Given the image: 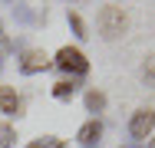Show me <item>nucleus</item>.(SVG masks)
I'll return each mask as SVG.
<instances>
[{
	"instance_id": "13",
	"label": "nucleus",
	"mask_w": 155,
	"mask_h": 148,
	"mask_svg": "<svg viewBox=\"0 0 155 148\" xmlns=\"http://www.w3.org/2000/svg\"><path fill=\"white\" fill-rule=\"evenodd\" d=\"M149 148H155V138H152V142H149Z\"/></svg>"
},
{
	"instance_id": "15",
	"label": "nucleus",
	"mask_w": 155,
	"mask_h": 148,
	"mask_svg": "<svg viewBox=\"0 0 155 148\" xmlns=\"http://www.w3.org/2000/svg\"><path fill=\"white\" fill-rule=\"evenodd\" d=\"M0 66H3V63H0Z\"/></svg>"
},
{
	"instance_id": "16",
	"label": "nucleus",
	"mask_w": 155,
	"mask_h": 148,
	"mask_svg": "<svg viewBox=\"0 0 155 148\" xmlns=\"http://www.w3.org/2000/svg\"><path fill=\"white\" fill-rule=\"evenodd\" d=\"M119 148H122V145H119Z\"/></svg>"
},
{
	"instance_id": "3",
	"label": "nucleus",
	"mask_w": 155,
	"mask_h": 148,
	"mask_svg": "<svg viewBox=\"0 0 155 148\" xmlns=\"http://www.w3.org/2000/svg\"><path fill=\"white\" fill-rule=\"evenodd\" d=\"M152 128H155V112L149 109V105L139 109V112L132 115V122H129V135L139 138V142H145V138L152 135Z\"/></svg>"
},
{
	"instance_id": "7",
	"label": "nucleus",
	"mask_w": 155,
	"mask_h": 148,
	"mask_svg": "<svg viewBox=\"0 0 155 148\" xmlns=\"http://www.w3.org/2000/svg\"><path fill=\"white\" fill-rule=\"evenodd\" d=\"M76 82H73V79H69V82H66V79H63V82H56V86H53V99H60V102H66V99H73V95H76Z\"/></svg>"
},
{
	"instance_id": "5",
	"label": "nucleus",
	"mask_w": 155,
	"mask_h": 148,
	"mask_svg": "<svg viewBox=\"0 0 155 148\" xmlns=\"http://www.w3.org/2000/svg\"><path fill=\"white\" fill-rule=\"evenodd\" d=\"M20 109H23V102H20L17 89L13 86H0V112H3V115H20Z\"/></svg>"
},
{
	"instance_id": "9",
	"label": "nucleus",
	"mask_w": 155,
	"mask_h": 148,
	"mask_svg": "<svg viewBox=\"0 0 155 148\" xmlns=\"http://www.w3.org/2000/svg\"><path fill=\"white\" fill-rule=\"evenodd\" d=\"M66 20H69V27H73V33H76V40H86V36H89V33H86V23H83V17H79L76 10H69Z\"/></svg>"
},
{
	"instance_id": "14",
	"label": "nucleus",
	"mask_w": 155,
	"mask_h": 148,
	"mask_svg": "<svg viewBox=\"0 0 155 148\" xmlns=\"http://www.w3.org/2000/svg\"><path fill=\"white\" fill-rule=\"evenodd\" d=\"M0 40H3V30H0Z\"/></svg>"
},
{
	"instance_id": "6",
	"label": "nucleus",
	"mask_w": 155,
	"mask_h": 148,
	"mask_svg": "<svg viewBox=\"0 0 155 148\" xmlns=\"http://www.w3.org/2000/svg\"><path fill=\"white\" fill-rule=\"evenodd\" d=\"M99 135H102V122H99V118H89V122L79 128L76 142H79V145H86V148H93L96 142H99Z\"/></svg>"
},
{
	"instance_id": "1",
	"label": "nucleus",
	"mask_w": 155,
	"mask_h": 148,
	"mask_svg": "<svg viewBox=\"0 0 155 148\" xmlns=\"http://www.w3.org/2000/svg\"><path fill=\"white\" fill-rule=\"evenodd\" d=\"M96 23H99V33H102V40H119V36H125V30H129V17H125V10H122V7H116V3H106V7L99 10Z\"/></svg>"
},
{
	"instance_id": "11",
	"label": "nucleus",
	"mask_w": 155,
	"mask_h": 148,
	"mask_svg": "<svg viewBox=\"0 0 155 148\" xmlns=\"http://www.w3.org/2000/svg\"><path fill=\"white\" fill-rule=\"evenodd\" d=\"M13 138H17L13 128H10L7 122H0V148H10V145H13Z\"/></svg>"
},
{
	"instance_id": "2",
	"label": "nucleus",
	"mask_w": 155,
	"mask_h": 148,
	"mask_svg": "<svg viewBox=\"0 0 155 148\" xmlns=\"http://www.w3.org/2000/svg\"><path fill=\"white\" fill-rule=\"evenodd\" d=\"M53 63L60 66L63 72H73V76H86L89 72V59L83 56V50H76V46H63Z\"/></svg>"
},
{
	"instance_id": "12",
	"label": "nucleus",
	"mask_w": 155,
	"mask_h": 148,
	"mask_svg": "<svg viewBox=\"0 0 155 148\" xmlns=\"http://www.w3.org/2000/svg\"><path fill=\"white\" fill-rule=\"evenodd\" d=\"M27 148H63V138H36Z\"/></svg>"
},
{
	"instance_id": "8",
	"label": "nucleus",
	"mask_w": 155,
	"mask_h": 148,
	"mask_svg": "<svg viewBox=\"0 0 155 148\" xmlns=\"http://www.w3.org/2000/svg\"><path fill=\"white\" fill-rule=\"evenodd\" d=\"M86 109H89V112H102V109H106V95H102L99 89H89V92H86Z\"/></svg>"
},
{
	"instance_id": "10",
	"label": "nucleus",
	"mask_w": 155,
	"mask_h": 148,
	"mask_svg": "<svg viewBox=\"0 0 155 148\" xmlns=\"http://www.w3.org/2000/svg\"><path fill=\"white\" fill-rule=\"evenodd\" d=\"M142 82L145 86H155V53L142 63Z\"/></svg>"
},
{
	"instance_id": "4",
	"label": "nucleus",
	"mask_w": 155,
	"mask_h": 148,
	"mask_svg": "<svg viewBox=\"0 0 155 148\" xmlns=\"http://www.w3.org/2000/svg\"><path fill=\"white\" fill-rule=\"evenodd\" d=\"M43 69H50V56L43 50H27L23 59H20V72L33 76V72H43Z\"/></svg>"
}]
</instances>
